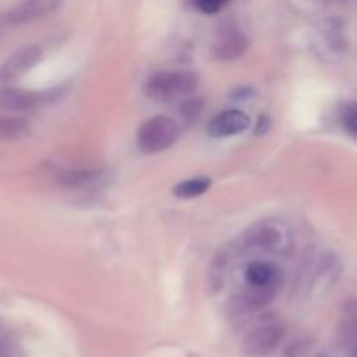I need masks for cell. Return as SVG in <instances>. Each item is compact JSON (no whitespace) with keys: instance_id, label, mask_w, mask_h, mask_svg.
I'll use <instances>...</instances> for the list:
<instances>
[{"instance_id":"cell-1","label":"cell","mask_w":357,"mask_h":357,"mask_svg":"<svg viewBox=\"0 0 357 357\" xmlns=\"http://www.w3.org/2000/svg\"><path fill=\"white\" fill-rule=\"evenodd\" d=\"M199 79L194 72L188 70H171V72H157L146 80L145 94L159 103H169L180 98L188 96L197 89Z\"/></svg>"},{"instance_id":"cell-2","label":"cell","mask_w":357,"mask_h":357,"mask_svg":"<svg viewBox=\"0 0 357 357\" xmlns=\"http://www.w3.org/2000/svg\"><path fill=\"white\" fill-rule=\"evenodd\" d=\"M178 139V126L167 115H155L143 122L136 135L138 149L145 153H160Z\"/></svg>"},{"instance_id":"cell-3","label":"cell","mask_w":357,"mask_h":357,"mask_svg":"<svg viewBox=\"0 0 357 357\" xmlns=\"http://www.w3.org/2000/svg\"><path fill=\"white\" fill-rule=\"evenodd\" d=\"M248 246L267 251H284L289 246V230L278 220L258 222L244 234Z\"/></svg>"},{"instance_id":"cell-4","label":"cell","mask_w":357,"mask_h":357,"mask_svg":"<svg viewBox=\"0 0 357 357\" xmlns=\"http://www.w3.org/2000/svg\"><path fill=\"white\" fill-rule=\"evenodd\" d=\"M284 338V328L279 323H264L253 328L246 337L243 338L241 349L246 356L265 357L271 356L275 349L281 345Z\"/></svg>"},{"instance_id":"cell-5","label":"cell","mask_w":357,"mask_h":357,"mask_svg":"<svg viewBox=\"0 0 357 357\" xmlns=\"http://www.w3.org/2000/svg\"><path fill=\"white\" fill-rule=\"evenodd\" d=\"M42 59V49L38 45H24V47L14 51L6 61L0 65V86L13 80L20 79Z\"/></svg>"},{"instance_id":"cell-6","label":"cell","mask_w":357,"mask_h":357,"mask_svg":"<svg viewBox=\"0 0 357 357\" xmlns=\"http://www.w3.org/2000/svg\"><path fill=\"white\" fill-rule=\"evenodd\" d=\"M244 278L250 284V289L278 295L282 282V272L274 264L255 260L248 264L246 271H244Z\"/></svg>"},{"instance_id":"cell-7","label":"cell","mask_w":357,"mask_h":357,"mask_svg":"<svg viewBox=\"0 0 357 357\" xmlns=\"http://www.w3.org/2000/svg\"><path fill=\"white\" fill-rule=\"evenodd\" d=\"M248 45H250V40L239 28L227 26L220 30L211 51L213 56L220 61H234L248 51Z\"/></svg>"},{"instance_id":"cell-8","label":"cell","mask_w":357,"mask_h":357,"mask_svg":"<svg viewBox=\"0 0 357 357\" xmlns=\"http://www.w3.org/2000/svg\"><path fill=\"white\" fill-rule=\"evenodd\" d=\"M63 0H24L20 6L14 7L10 13L6 14L3 21L7 24H23L30 21L40 20L47 14L54 13Z\"/></svg>"},{"instance_id":"cell-9","label":"cell","mask_w":357,"mask_h":357,"mask_svg":"<svg viewBox=\"0 0 357 357\" xmlns=\"http://www.w3.org/2000/svg\"><path fill=\"white\" fill-rule=\"evenodd\" d=\"M250 126V115L241 110H236V108H230V110L222 112V114H218L213 119L208 128V132L213 138H229V136L241 135Z\"/></svg>"},{"instance_id":"cell-10","label":"cell","mask_w":357,"mask_h":357,"mask_svg":"<svg viewBox=\"0 0 357 357\" xmlns=\"http://www.w3.org/2000/svg\"><path fill=\"white\" fill-rule=\"evenodd\" d=\"M44 98L42 93L20 89V87H0V108L9 112H24L37 107Z\"/></svg>"},{"instance_id":"cell-11","label":"cell","mask_w":357,"mask_h":357,"mask_svg":"<svg viewBox=\"0 0 357 357\" xmlns=\"http://www.w3.org/2000/svg\"><path fill=\"white\" fill-rule=\"evenodd\" d=\"M30 135V126L24 119L0 115V142H17Z\"/></svg>"},{"instance_id":"cell-12","label":"cell","mask_w":357,"mask_h":357,"mask_svg":"<svg viewBox=\"0 0 357 357\" xmlns=\"http://www.w3.org/2000/svg\"><path fill=\"white\" fill-rule=\"evenodd\" d=\"M209 188H211V178L194 176L178 183L173 188V194L180 199H195L204 195Z\"/></svg>"},{"instance_id":"cell-13","label":"cell","mask_w":357,"mask_h":357,"mask_svg":"<svg viewBox=\"0 0 357 357\" xmlns=\"http://www.w3.org/2000/svg\"><path fill=\"white\" fill-rule=\"evenodd\" d=\"M100 176L98 169H68L58 174V183L63 187H82Z\"/></svg>"},{"instance_id":"cell-14","label":"cell","mask_w":357,"mask_h":357,"mask_svg":"<svg viewBox=\"0 0 357 357\" xmlns=\"http://www.w3.org/2000/svg\"><path fill=\"white\" fill-rule=\"evenodd\" d=\"M342 126H344L345 131L356 138L357 135V107L356 103H347L342 110Z\"/></svg>"},{"instance_id":"cell-15","label":"cell","mask_w":357,"mask_h":357,"mask_svg":"<svg viewBox=\"0 0 357 357\" xmlns=\"http://www.w3.org/2000/svg\"><path fill=\"white\" fill-rule=\"evenodd\" d=\"M230 0H194L195 7L204 14H216L229 3Z\"/></svg>"},{"instance_id":"cell-16","label":"cell","mask_w":357,"mask_h":357,"mask_svg":"<svg viewBox=\"0 0 357 357\" xmlns=\"http://www.w3.org/2000/svg\"><path fill=\"white\" fill-rule=\"evenodd\" d=\"M199 112H201V100H190L187 103H183V107H181V114L187 119L197 117Z\"/></svg>"},{"instance_id":"cell-17","label":"cell","mask_w":357,"mask_h":357,"mask_svg":"<svg viewBox=\"0 0 357 357\" xmlns=\"http://www.w3.org/2000/svg\"><path fill=\"white\" fill-rule=\"evenodd\" d=\"M323 2H342V0H323Z\"/></svg>"},{"instance_id":"cell-18","label":"cell","mask_w":357,"mask_h":357,"mask_svg":"<svg viewBox=\"0 0 357 357\" xmlns=\"http://www.w3.org/2000/svg\"><path fill=\"white\" fill-rule=\"evenodd\" d=\"M317 357H330V356H326V354H321V356H317Z\"/></svg>"}]
</instances>
